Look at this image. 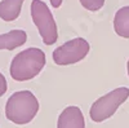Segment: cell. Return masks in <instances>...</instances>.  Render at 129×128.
<instances>
[{
    "label": "cell",
    "mask_w": 129,
    "mask_h": 128,
    "mask_svg": "<svg viewBox=\"0 0 129 128\" xmlns=\"http://www.w3.org/2000/svg\"><path fill=\"white\" fill-rule=\"evenodd\" d=\"M47 65L45 52L36 47H30L18 52L9 66L10 78L16 82L35 79Z\"/></svg>",
    "instance_id": "1"
},
{
    "label": "cell",
    "mask_w": 129,
    "mask_h": 128,
    "mask_svg": "<svg viewBox=\"0 0 129 128\" xmlns=\"http://www.w3.org/2000/svg\"><path fill=\"white\" fill-rule=\"evenodd\" d=\"M39 109V100L31 91H17L7 100L5 116L9 122L17 125H25L35 119Z\"/></svg>",
    "instance_id": "2"
},
{
    "label": "cell",
    "mask_w": 129,
    "mask_h": 128,
    "mask_svg": "<svg viewBox=\"0 0 129 128\" xmlns=\"http://www.w3.org/2000/svg\"><path fill=\"white\" fill-rule=\"evenodd\" d=\"M30 14L39 35L45 45H52L58 40V27L50 8L43 0H32Z\"/></svg>",
    "instance_id": "3"
},
{
    "label": "cell",
    "mask_w": 129,
    "mask_h": 128,
    "mask_svg": "<svg viewBox=\"0 0 129 128\" xmlns=\"http://www.w3.org/2000/svg\"><path fill=\"white\" fill-rule=\"evenodd\" d=\"M129 98L128 87H117L97 98L89 109V116L94 123H102L117 111V109Z\"/></svg>",
    "instance_id": "4"
},
{
    "label": "cell",
    "mask_w": 129,
    "mask_h": 128,
    "mask_svg": "<svg viewBox=\"0 0 129 128\" xmlns=\"http://www.w3.org/2000/svg\"><path fill=\"white\" fill-rule=\"evenodd\" d=\"M90 50V45L87 39L84 38H74L67 40L62 45L57 47L52 53L53 61L58 66H69L75 65L83 61L88 56Z\"/></svg>",
    "instance_id": "5"
},
{
    "label": "cell",
    "mask_w": 129,
    "mask_h": 128,
    "mask_svg": "<svg viewBox=\"0 0 129 128\" xmlns=\"http://www.w3.org/2000/svg\"><path fill=\"white\" fill-rule=\"evenodd\" d=\"M57 128H85V119L79 106L64 108L57 119Z\"/></svg>",
    "instance_id": "6"
},
{
    "label": "cell",
    "mask_w": 129,
    "mask_h": 128,
    "mask_svg": "<svg viewBox=\"0 0 129 128\" xmlns=\"http://www.w3.org/2000/svg\"><path fill=\"white\" fill-rule=\"evenodd\" d=\"M27 41V34L22 29L10 30L5 34H0V50H14L25 45Z\"/></svg>",
    "instance_id": "7"
},
{
    "label": "cell",
    "mask_w": 129,
    "mask_h": 128,
    "mask_svg": "<svg viewBox=\"0 0 129 128\" xmlns=\"http://www.w3.org/2000/svg\"><path fill=\"white\" fill-rule=\"evenodd\" d=\"M25 0H2L0 2V18L4 22H13L16 21L21 12Z\"/></svg>",
    "instance_id": "8"
},
{
    "label": "cell",
    "mask_w": 129,
    "mask_h": 128,
    "mask_svg": "<svg viewBox=\"0 0 129 128\" xmlns=\"http://www.w3.org/2000/svg\"><path fill=\"white\" fill-rule=\"evenodd\" d=\"M114 30L120 38L129 39V5L116 10L114 17Z\"/></svg>",
    "instance_id": "9"
},
{
    "label": "cell",
    "mask_w": 129,
    "mask_h": 128,
    "mask_svg": "<svg viewBox=\"0 0 129 128\" xmlns=\"http://www.w3.org/2000/svg\"><path fill=\"white\" fill-rule=\"evenodd\" d=\"M83 8H85L89 12H98L100 9L105 7L106 0H79Z\"/></svg>",
    "instance_id": "10"
},
{
    "label": "cell",
    "mask_w": 129,
    "mask_h": 128,
    "mask_svg": "<svg viewBox=\"0 0 129 128\" xmlns=\"http://www.w3.org/2000/svg\"><path fill=\"white\" fill-rule=\"evenodd\" d=\"M7 89H8V83H7V79L4 76V74L0 71V97L4 96L7 93Z\"/></svg>",
    "instance_id": "11"
},
{
    "label": "cell",
    "mask_w": 129,
    "mask_h": 128,
    "mask_svg": "<svg viewBox=\"0 0 129 128\" xmlns=\"http://www.w3.org/2000/svg\"><path fill=\"white\" fill-rule=\"evenodd\" d=\"M49 3L52 4V7L53 8H59L61 5H62V3H63V0H49Z\"/></svg>",
    "instance_id": "12"
},
{
    "label": "cell",
    "mask_w": 129,
    "mask_h": 128,
    "mask_svg": "<svg viewBox=\"0 0 129 128\" xmlns=\"http://www.w3.org/2000/svg\"><path fill=\"white\" fill-rule=\"evenodd\" d=\"M126 71H128V75H129V60L126 62Z\"/></svg>",
    "instance_id": "13"
}]
</instances>
